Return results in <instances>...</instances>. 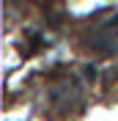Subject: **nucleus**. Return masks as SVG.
Instances as JSON below:
<instances>
[{
    "mask_svg": "<svg viewBox=\"0 0 118 121\" xmlns=\"http://www.w3.org/2000/svg\"><path fill=\"white\" fill-rule=\"evenodd\" d=\"M82 47L93 55H102V58L115 55L118 52V17L96 25V28H88V33L82 36Z\"/></svg>",
    "mask_w": 118,
    "mask_h": 121,
    "instance_id": "nucleus-1",
    "label": "nucleus"
},
{
    "mask_svg": "<svg viewBox=\"0 0 118 121\" xmlns=\"http://www.w3.org/2000/svg\"><path fill=\"white\" fill-rule=\"evenodd\" d=\"M52 107L58 113H72L82 105V88L74 80H60L55 88H52Z\"/></svg>",
    "mask_w": 118,
    "mask_h": 121,
    "instance_id": "nucleus-2",
    "label": "nucleus"
}]
</instances>
